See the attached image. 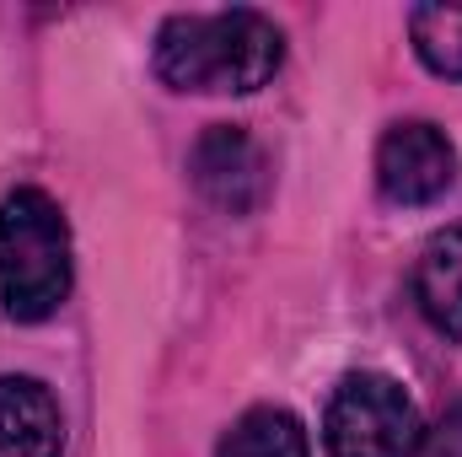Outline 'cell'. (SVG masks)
<instances>
[{
    "mask_svg": "<svg viewBox=\"0 0 462 457\" xmlns=\"http://www.w3.org/2000/svg\"><path fill=\"white\" fill-rule=\"evenodd\" d=\"M285 60V38L263 11H189L156 33V70L178 92H258Z\"/></svg>",
    "mask_w": 462,
    "mask_h": 457,
    "instance_id": "cell-1",
    "label": "cell"
},
{
    "mask_svg": "<svg viewBox=\"0 0 462 457\" xmlns=\"http://www.w3.org/2000/svg\"><path fill=\"white\" fill-rule=\"evenodd\" d=\"M70 296V227L43 189H16L0 205V312L43 323Z\"/></svg>",
    "mask_w": 462,
    "mask_h": 457,
    "instance_id": "cell-2",
    "label": "cell"
},
{
    "mask_svg": "<svg viewBox=\"0 0 462 457\" xmlns=\"http://www.w3.org/2000/svg\"><path fill=\"white\" fill-rule=\"evenodd\" d=\"M420 436L425 431L414 398L382 371H355L328 398V420H323L328 457H414Z\"/></svg>",
    "mask_w": 462,
    "mask_h": 457,
    "instance_id": "cell-3",
    "label": "cell"
},
{
    "mask_svg": "<svg viewBox=\"0 0 462 457\" xmlns=\"http://www.w3.org/2000/svg\"><path fill=\"white\" fill-rule=\"evenodd\" d=\"M457 178V156H452V140L425 124V118H409V124H393L376 145V189L382 200L393 205H430L452 189Z\"/></svg>",
    "mask_w": 462,
    "mask_h": 457,
    "instance_id": "cell-4",
    "label": "cell"
},
{
    "mask_svg": "<svg viewBox=\"0 0 462 457\" xmlns=\"http://www.w3.org/2000/svg\"><path fill=\"white\" fill-rule=\"evenodd\" d=\"M194 183L199 194L226 210V216H253L269 200V162L258 140L236 124H210L194 145Z\"/></svg>",
    "mask_w": 462,
    "mask_h": 457,
    "instance_id": "cell-5",
    "label": "cell"
},
{
    "mask_svg": "<svg viewBox=\"0 0 462 457\" xmlns=\"http://www.w3.org/2000/svg\"><path fill=\"white\" fill-rule=\"evenodd\" d=\"M65 420L43 382L0 377V457H60Z\"/></svg>",
    "mask_w": 462,
    "mask_h": 457,
    "instance_id": "cell-6",
    "label": "cell"
},
{
    "mask_svg": "<svg viewBox=\"0 0 462 457\" xmlns=\"http://www.w3.org/2000/svg\"><path fill=\"white\" fill-rule=\"evenodd\" d=\"M414 296L441 334L462 340V227L436 231L425 242L420 269H414Z\"/></svg>",
    "mask_w": 462,
    "mask_h": 457,
    "instance_id": "cell-7",
    "label": "cell"
},
{
    "mask_svg": "<svg viewBox=\"0 0 462 457\" xmlns=\"http://www.w3.org/2000/svg\"><path fill=\"white\" fill-rule=\"evenodd\" d=\"M221 457H312L307 452V431L291 409H247L221 442Z\"/></svg>",
    "mask_w": 462,
    "mask_h": 457,
    "instance_id": "cell-8",
    "label": "cell"
},
{
    "mask_svg": "<svg viewBox=\"0 0 462 457\" xmlns=\"http://www.w3.org/2000/svg\"><path fill=\"white\" fill-rule=\"evenodd\" d=\"M409 33H414L420 60L436 76L462 81V5H414L409 11Z\"/></svg>",
    "mask_w": 462,
    "mask_h": 457,
    "instance_id": "cell-9",
    "label": "cell"
},
{
    "mask_svg": "<svg viewBox=\"0 0 462 457\" xmlns=\"http://www.w3.org/2000/svg\"><path fill=\"white\" fill-rule=\"evenodd\" d=\"M414 457H462V404H452V409L420 436V452Z\"/></svg>",
    "mask_w": 462,
    "mask_h": 457,
    "instance_id": "cell-10",
    "label": "cell"
}]
</instances>
